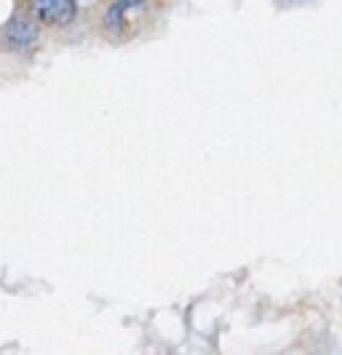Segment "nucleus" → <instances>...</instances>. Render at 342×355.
<instances>
[{
	"mask_svg": "<svg viewBox=\"0 0 342 355\" xmlns=\"http://www.w3.org/2000/svg\"><path fill=\"white\" fill-rule=\"evenodd\" d=\"M35 14L49 24H67L75 17V3L72 0H33Z\"/></svg>",
	"mask_w": 342,
	"mask_h": 355,
	"instance_id": "obj_1",
	"label": "nucleus"
},
{
	"mask_svg": "<svg viewBox=\"0 0 342 355\" xmlns=\"http://www.w3.org/2000/svg\"><path fill=\"white\" fill-rule=\"evenodd\" d=\"M8 37L17 43V46H33L37 40V30L33 21H27V19H14L11 24H8Z\"/></svg>",
	"mask_w": 342,
	"mask_h": 355,
	"instance_id": "obj_2",
	"label": "nucleus"
}]
</instances>
